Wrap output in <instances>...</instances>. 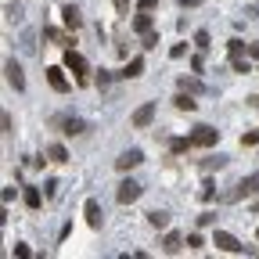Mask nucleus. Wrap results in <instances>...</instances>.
<instances>
[{"mask_svg": "<svg viewBox=\"0 0 259 259\" xmlns=\"http://www.w3.org/2000/svg\"><path fill=\"white\" fill-rule=\"evenodd\" d=\"M65 69H69L79 83H87V72H90V65H87V58L79 54V51H72V47H65Z\"/></svg>", "mask_w": 259, "mask_h": 259, "instance_id": "1", "label": "nucleus"}, {"mask_svg": "<svg viewBox=\"0 0 259 259\" xmlns=\"http://www.w3.org/2000/svg\"><path fill=\"white\" fill-rule=\"evenodd\" d=\"M252 194H259V169L255 173H248L231 194H227V198H231V202H241V198H252Z\"/></svg>", "mask_w": 259, "mask_h": 259, "instance_id": "2", "label": "nucleus"}, {"mask_svg": "<svg viewBox=\"0 0 259 259\" xmlns=\"http://www.w3.org/2000/svg\"><path fill=\"white\" fill-rule=\"evenodd\" d=\"M212 245H216L220 252H231V255H241V252H245V245H241L234 234H227V231H216V234H212Z\"/></svg>", "mask_w": 259, "mask_h": 259, "instance_id": "3", "label": "nucleus"}, {"mask_svg": "<svg viewBox=\"0 0 259 259\" xmlns=\"http://www.w3.org/2000/svg\"><path fill=\"white\" fill-rule=\"evenodd\" d=\"M141 194H144V187H141L137 180H122L119 191H115V198H119V205H130V202H137Z\"/></svg>", "mask_w": 259, "mask_h": 259, "instance_id": "4", "label": "nucleus"}, {"mask_svg": "<svg viewBox=\"0 0 259 259\" xmlns=\"http://www.w3.org/2000/svg\"><path fill=\"white\" fill-rule=\"evenodd\" d=\"M191 141H194V148H212V144L220 141V130H212V126H194Z\"/></svg>", "mask_w": 259, "mask_h": 259, "instance_id": "5", "label": "nucleus"}, {"mask_svg": "<svg viewBox=\"0 0 259 259\" xmlns=\"http://www.w3.org/2000/svg\"><path fill=\"white\" fill-rule=\"evenodd\" d=\"M141 162H144V151H141V148H130V151H122V155L115 158V169L130 173V169H137Z\"/></svg>", "mask_w": 259, "mask_h": 259, "instance_id": "6", "label": "nucleus"}, {"mask_svg": "<svg viewBox=\"0 0 259 259\" xmlns=\"http://www.w3.org/2000/svg\"><path fill=\"white\" fill-rule=\"evenodd\" d=\"M155 112H158V105H155V101H144V105L134 112V126H137V130H148V126L155 122Z\"/></svg>", "mask_w": 259, "mask_h": 259, "instance_id": "7", "label": "nucleus"}, {"mask_svg": "<svg viewBox=\"0 0 259 259\" xmlns=\"http://www.w3.org/2000/svg\"><path fill=\"white\" fill-rule=\"evenodd\" d=\"M4 76H8V83H11L15 90H25V72H22V65H18L15 58L4 61Z\"/></svg>", "mask_w": 259, "mask_h": 259, "instance_id": "8", "label": "nucleus"}, {"mask_svg": "<svg viewBox=\"0 0 259 259\" xmlns=\"http://www.w3.org/2000/svg\"><path fill=\"white\" fill-rule=\"evenodd\" d=\"M65 72H69L65 65H51V69H47V83H51L58 94H65V90H69V79H65Z\"/></svg>", "mask_w": 259, "mask_h": 259, "instance_id": "9", "label": "nucleus"}, {"mask_svg": "<svg viewBox=\"0 0 259 259\" xmlns=\"http://www.w3.org/2000/svg\"><path fill=\"white\" fill-rule=\"evenodd\" d=\"M58 126H61V134H69V137L87 134V122H83V119H72V115H61V119H58Z\"/></svg>", "mask_w": 259, "mask_h": 259, "instance_id": "10", "label": "nucleus"}, {"mask_svg": "<svg viewBox=\"0 0 259 259\" xmlns=\"http://www.w3.org/2000/svg\"><path fill=\"white\" fill-rule=\"evenodd\" d=\"M83 216H87V223L94 227V231H101V220H105V212H101V205H97L94 198H87V205H83Z\"/></svg>", "mask_w": 259, "mask_h": 259, "instance_id": "11", "label": "nucleus"}, {"mask_svg": "<svg viewBox=\"0 0 259 259\" xmlns=\"http://www.w3.org/2000/svg\"><path fill=\"white\" fill-rule=\"evenodd\" d=\"M119 76H122V79H137V76H144V58H130L126 69H122Z\"/></svg>", "mask_w": 259, "mask_h": 259, "instance_id": "12", "label": "nucleus"}, {"mask_svg": "<svg viewBox=\"0 0 259 259\" xmlns=\"http://www.w3.org/2000/svg\"><path fill=\"white\" fill-rule=\"evenodd\" d=\"M173 105H177L180 112H194V108H198V101H194V94H191V90H180V94L173 97Z\"/></svg>", "mask_w": 259, "mask_h": 259, "instance_id": "13", "label": "nucleus"}, {"mask_svg": "<svg viewBox=\"0 0 259 259\" xmlns=\"http://www.w3.org/2000/svg\"><path fill=\"white\" fill-rule=\"evenodd\" d=\"M61 22H65V25H69L72 32H76V29L83 25V18H79V11H76L72 4H65V8H61Z\"/></svg>", "mask_w": 259, "mask_h": 259, "instance_id": "14", "label": "nucleus"}, {"mask_svg": "<svg viewBox=\"0 0 259 259\" xmlns=\"http://www.w3.org/2000/svg\"><path fill=\"white\" fill-rule=\"evenodd\" d=\"M162 248H166L169 255H177V252L184 248V234H177V231H169L166 238H162Z\"/></svg>", "mask_w": 259, "mask_h": 259, "instance_id": "15", "label": "nucleus"}, {"mask_svg": "<svg viewBox=\"0 0 259 259\" xmlns=\"http://www.w3.org/2000/svg\"><path fill=\"white\" fill-rule=\"evenodd\" d=\"M44 36L54 40L58 47H72V36H69V32H61V29H51V25H47V29H44Z\"/></svg>", "mask_w": 259, "mask_h": 259, "instance_id": "16", "label": "nucleus"}, {"mask_svg": "<svg viewBox=\"0 0 259 259\" xmlns=\"http://www.w3.org/2000/svg\"><path fill=\"white\" fill-rule=\"evenodd\" d=\"M148 223L155 227V231H166V227H169V212H162V209H151V212H148Z\"/></svg>", "mask_w": 259, "mask_h": 259, "instance_id": "17", "label": "nucleus"}, {"mask_svg": "<svg viewBox=\"0 0 259 259\" xmlns=\"http://www.w3.org/2000/svg\"><path fill=\"white\" fill-rule=\"evenodd\" d=\"M47 158L51 162H69V151H65V144H47Z\"/></svg>", "mask_w": 259, "mask_h": 259, "instance_id": "18", "label": "nucleus"}, {"mask_svg": "<svg viewBox=\"0 0 259 259\" xmlns=\"http://www.w3.org/2000/svg\"><path fill=\"white\" fill-rule=\"evenodd\" d=\"M180 90H191V94H202V79H194V76H180Z\"/></svg>", "mask_w": 259, "mask_h": 259, "instance_id": "19", "label": "nucleus"}, {"mask_svg": "<svg viewBox=\"0 0 259 259\" xmlns=\"http://www.w3.org/2000/svg\"><path fill=\"white\" fill-rule=\"evenodd\" d=\"M134 29L141 32V36H144V32H151V15H148V11H141V15L134 18Z\"/></svg>", "mask_w": 259, "mask_h": 259, "instance_id": "20", "label": "nucleus"}, {"mask_svg": "<svg viewBox=\"0 0 259 259\" xmlns=\"http://www.w3.org/2000/svg\"><path fill=\"white\" fill-rule=\"evenodd\" d=\"M223 166H227V155H212V158H205V162H202V169H205V173L223 169Z\"/></svg>", "mask_w": 259, "mask_h": 259, "instance_id": "21", "label": "nucleus"}, {"mask_svg": "<svg viewBox=\"0 0 259 259\" xmlns=\"http://www.w3.org/2000/svg\"><path fill=\"white\" fill-rule=\"evenodd\" d=\"M22 198H25L29 209H40V191H36V187H25V191H22Z\"/></svg>", "mask_w": 259, "mask_h": 259, "instance_id": "22", "label": "nucleus"}, {"mask_svg": "<svg viewBox=\"0 0 259 259\" xmlns=\"http://www.w3.org/2000/svg\"><path fill=\"white\" fill-rule=\"evenodd\" d=\"M194 47H198V51H209V47H212V36H209L205 29H198V32H194Z\"/></svg>", "mask_w": 259, "mask_h": 259, "instance_id": "23", "label": "nucleus"}, {"mask_svg": "<svg viewBox=\"0 0 259 259\" xmlns=\"http://www.w3.org/2000/svg\"><path fill=\"white\" fill-rule=\"evenodd\" d=\"M169 148H173V151L180 155V151H187V148H194V141H191V137H173V141H169Z\"/></svg>", "mask_w": 259, "mask_h": 259, "instance_id": "24", "label": "nucleus"}, {"mask_svg": "<svg viewBox=\"0 0 259 259\" xmlns=\"http://www.w3.org/2000/svg\"><path fill=\"white\" fill-rule=\"evenodd\" d=\"M4 15H8V22H15V25L22 22V8H18V4H8V8H4Z\"/></svg>", "mask_w": 259, "mask_h": 259, "instance_id": "25", "label": "nucleus"}, {"mask_svg": "<svg viewBox=\"0 0 259 259\" xmlns=\"http://www.w3.org/2000/svg\"><path fill=\"white\" fill-rule=\"evenodd\" d=\"M227 47H231V54H234V58H241V54L248 51V47H245V40H238V36H234L231 44H227Z\"/></svg>", "mask_w": 259, "mask_h": 259, "instance_id": "26", "label": "nucleus"}, {"mask_svg": "<svg viewBox=\"0 0 259 259\" xmlns=\"http://www.w3.org/2000/svg\"><path fill=\"white\" fill-rule=\"evenodd\" d=\"M141 44H144V51L158 47V32H144V36H141Z\"/></svg>", "mask_w": 259, "mask_h": 259, "instance_id": "27", "label": "nucleus"}, {"mask_svg": "<svg viewBox=\"0 0 259 259\" xmlns=\"http://www.w3.org/2000/svg\"><path fill=\"white\" fill-rule=\"evenodd\" d=\"M202 198H205V202H212V198H216V184H212V180H205V184H202Z\"/></svg>", "mask_w": 259, "mask_h": 259, "instance_id": "28", "label": "nucleus"}, {"mask_svg": "<svg viewBox=\"0 0 259 259\" xmlns=\"http://www.w3.org/2000/svg\"><path fill=\"white\" fill-rule=\"evenodd\" d=\"M241 144H245V148L259 144V130H252V134H241Z\"/></svg>", "mask_w": 259, "mask_h": 259, "instance_id": "29", "label": "nucleus"}, {"mask_svg": "<svg viewBox=\"0 0 259 259\" xmlns=\"http://www.w3.org/2000/svg\"><path fill=\"white\" fill-rule=\"evenodd\" d=\"M231 65H234V72H252V65H248V61H245V58H234V61H231Z\"/></svg>", "mask_w": 259, "mask_h": 259, "instance_id": "30", "label": "nucleus"}, {"mask_svg": "<svg viewBox=\"0 0 259 259\" xmlns=\"http://www.w3.org/2000/svg\"><path fill=\"white\" fill-rule=\"evenodd\" d=\"M184 54H187V44H173L169 47V58H184Z\"/></svg>", "mask_w": 259, "mask_h": 259, "instance_id": "31", "label": "nucleus"}, {"mask_svg": "<svg viewBox=\"0 0 259 259\" xmlns=\"http://www.w3.org/2000/svg\"><path fill=\"white\" fill-rule=\"evenodd\" d=\"M212 223H216V212H202L198 216V227H212Z\"/></svg>", "mask_w": 259, "mask_h": 259, "instance_id": "32", "label": "nucleus"}, {"mask_svg": "<svg viewBox=\"0 0 259 259\" xmlns=\"http://www.w3.org/2000/svg\"><path fill=\"white\" fill-rule=\"evenodd\" d=\"M205 241H202V234H187V248H202Z\"/></svg>", "mask_w": 259, "mask_h": 259, "instance_id": "33", "label": "nucleus"}, {"mask_svg": "<svg viewBox=\"0 0 259 259\" xmlns=\"http://www.w3.org/2000/svg\"><path fill=\"white\" fill-rule=\"evenodd\" d=\"M0 126H4V134H11V126H15V122H11V112L0 115Z\"/></svg>", "mask_w": 259, "mask_h": 259, "instance_id": "34", "label": "nucleus"}, {"mask_svg": "<svg viewBox=\"0 0 259 259\" xmlns=\"http://www.w3.org/2000/svg\"><path fill=\"white\" fill-rule=\"evenodd\" d=\"M15 255H22V259H29V255H32V248H29V245H15Z\"/></svg>", "mask_w": 259, "mask_h": 259, "instance_id": "35", "label": "nucleus"}, {"mask_svg": "<svg viewBox=\"0 0 259 259\" xmlns=\"http://www.w3.org/2000/svg\"><path fill=\"white\" fill-rule=\"evenodd\" d=\"M15 194H18L15 187H4V194H0V198H4V205H8V202H15Z\"/></svg>", "mask_w": 259, "mask_h": 259, "instance_id": "36", "label": "nucleus"}, {"mask_svg": "<svg viewBox=\"0 0 259 259\" xmlns=\"http://www.w3.org/2000/svg\"><path fill=\"white\" fill-rule=\"evenodd\" d=\"M177 4H180V8H198L202 0H177Z\"/></svg>", "mask_w": 259, "mask_h": 259, "instance_id": "37", "label": "nucleus"}, {"mask_svg": "<svg viewBox=\"0 0 259 259\" xmlns=\"http://www.w3.org/2000/svg\"><path fill=\"white\" fill-rule=\"evenodd\" d=\"M155 4H158V0H141V11H151Z\"/></svg>", "mask_w": 259, "mask_h": 259, "instance_id": "38", "label": "nucleus"}, {"mask_svg": "<svg viewBox=\"0 0 259 259\" xmlns=\"http://www.w3.org/2000/svg\"><path fill=\"white\" fill-rule=\"evenodd\" d=\"M130 4H134V0H115V8H119V11H126Z\"/></svg>", "mask_w": 259, "mask_h": 259, "instance_id": "39", "label": "nucleus"}, {"mask_svg": "<svg viewBox=\"0 0 259 259\" xmlns=\"http://www.w3.org/2000/svg\"><path fill=\"white\" fill-rule=\"evenodd\" d=\"M248 54H252V58H259V44H248Z\"/></svg>", "mask_w": 259, "mask_h": 259, "instance_id": "40", "label": "nucleus"}, {"mask_svg": "<svg viewBox=\"0 0 259 259\" xmlns=\"http://www.w3.org/2000/svg\"><path fill=\"white\" fill-rule=\"evenodd\" d=\"M252 212H259V202H255V205H252Z\"/></svg>", "mask_w": 259, "mask_h": 259, "instance_id": "41", "label": "nucleus"}, {"mask_svg": "<svg viewBox=\"0 0 259 259\" xmlns=\"http://www.w3.org/2000/svg\"><path fill=\"white\" fill-rule=\"evenodd\" d=\"M255 238H259V231H255Z\"/></svg>", "mask_w": 259, "mask_h": 259, "instance_id": "42", "label": "nucleus"}]
</instances>
